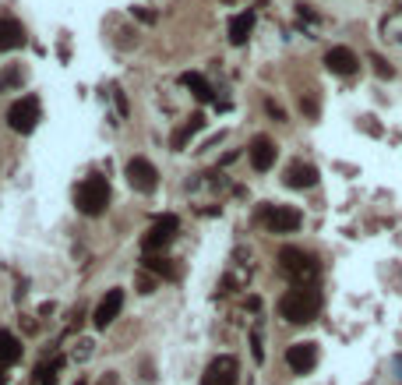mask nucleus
<instances>
[{
  "mask_svg": "<svg viewBox=\"0 0 402 385\" xmlns=\"http://www.w3.org/2000/svg\"><path fill=\"white\" fill-rule=\"evenodd\" d=\"M145 269H152V273H159V276H166V279H173L177 276V269L166 261V258H152V255H145Z\"/></svg>",
  "mask_w": 402,
  "mask_h": 385,
  "instance_id": "412c9836",
  "label": "nucleus"
},
{
  "mask_svg": "<svg viewBox=\"0 0 402 385\" xmlns=\"http://www.w3.org/2000/svg\"><path fill=\"white\" fill-rule=\"evenodd\" d=\"M99 385H120V375H117V371H106Z\"/></svg>",
  "mask_w": 402,
  "mask_h": 385,
  "instance_id": "bb28decb",
  "label": "nucleus"
},
{
  "mask_svg": "<svg viewBox=\"0 0 402 385\" xmlns=\"http://www.w3.org/2000/svg\"><path fill=\"white\" fill-rule=\"evenodd\" d=\"M0 385H8V368H0Z\"/></svg>",
  "mask_w": 402,
  "mask_h": 385,
  "instance_id": "c85d7f7f",
  "label": "nucleus"
},
{
  "mask_svg": "<svg viewBox=\"0 0 402 385\" xmlns=\"http://www.w3.org/2000/svg\"><path fill=\"white\" fill-rule=\"evenodd\" d=\"M286 364H290V371L307 375V371L318 364V343H293L286 350Z\"/></svg>",
  "mask_w": 402,
  "mask_h": 385,
  "instance_id": "9d476101",
  "label": "nucleus"
},
{
  "mask_svg": "<svg viewBox=\"0 0 402 385\" xmlns=\"http://www.w3.org/2000/svg\"><path fill=\"white\" fill-rule=\"evenodd\" d=\"M251 350H254V361H265V346H261V333H251Z\"/></svg>",
  "mask_w": 402,
  "mask_h": 385,
  "instance_id": "5701e85b",
  "label": "nucleus"
},
{
  "mask_svg": "<svg viewBox=\"0 0 402 385\" xmlns=\"http://www.w3.org/2000/svg\"><path fill=\"white\" fill-rule=\"evenodd\" d=\"M251 28H254V11L233 14V18H230V43H233V46H243L247 39H251Z\"/></svg>",
  "mask_w": 402,
  "mask_h": 385,
  "instance_id": "dca6fc26",
  "label": "nucleus"
},
{
  "mask_svg": "<svg viewBox=\"0 0 402 385\" xmlns=\"http://www.w3.org/2000/svg\"><path fill=\"white\" fill-rule=\"evenodd\" d=\"M120 308H123V290H106V297L99 301L96 315H92L96 329H110V325L117 322V315H120Z\"/></svg>",
  "mask_w": 402,
  "mask_h": 385,
  "instance_id": "9b49d317",
  "label": "nucleus"
},
{
  "mask_svg": "<svg viewBox=\"0 0 402 385\" xmlns=\"http://www.w3.org/2000/svg\"><path fill=\"white\" fill-rule=\"evenodd\" d=\"M370 64H374V71L381 75V78H392L395 71H392V64L385 61V57H370Z\"/></svg>",
  "mask_w": 402,
  "mask_h": 385,
  "instance_id": "4be33fe9",
  "label": "nucleus"
},
{
  "mask_svg": "<svg viewBox=\"0 0 402 385\" xmlns=\"http://www.w3.org/2000/svg\"><path fill=\"white\" fill-rule=\"evenodd\" d=\"M74 385H85V382H81V378H78V382H74Z\"/></svg>",
  "mask_w": 402,
  "mask_h": 385,
  "instance_id": "c756f323",
  "label": "nucleus"
},
{
  "mask_svg": "<svg viewBox=\"0 0 402 385\" xmlns=\"http://www.w3.org/2000/svg\"><path fill=\"white\" fill-rule=\"evenodd\" d=\"M39 124V99L36 96H21L18 103H11L8 110V128L14 135H32Z\"/></svg>",
  "mask_w": 402,
  "mask_h": 385,
  "instance_id": "20e7f679",
  "label": "nucleus"
},
{
  "mask_svg": "<svg viewBox=\"0 0 402 385\" xmlns=\"http://www.w3.org/2000/svg\"><path fill=\"white\" fill-rule=\"evenodd\" d=\"M21 78H25L21 68H18V64H8L4 71H0V92H11V88H18Z\"/></svg>",
  "mask_w": 402,
  "mask_h": 385,
  "instance_id": "aec40b11",
  "label": "nucleus"
},
{
  "mask_svg": "<svg viewBox=\"0 0 402 385\" xmlns=\"http://www.w3.org/2000/svg\"><path fill=\"white\" fill-rule=\"evenodd\" d=\"M201 128H205V117H201V113H194L191 121H188V124H183V128L173 135V149H183V145H188V141H191V138H194Z\"/></svg>",
  "mask_w": 402,
  "mask_h": 385,
  "instance_id": "a211bd4d",
  "label": "nucleus"
},
{
  "mask_svg": "<svg viewBox=\"0 0 402 385\" xmlns=\"http://www.w3.org/2000/svg\"><path fill=\"white\" fill-rule=\"evenodd\" d=\"M247 156H251V166H254L258 173L272 170V163H275V145H272V138L258 135V138L251 141V149H247Z\"/></svg>",
  "mask_w": 402,
  "mask_h": 385,
  "instance_id": "ddd939ff",
  "label": "nucleus"
},
{
  "mask_svg": "<svg viewBox=\"0 0 402 385\" xmlns=\"http://www.w3.org/2000/svg\"><path fill=\"white\" fill-rule=\"evenodd\" d=\"M131 11H134V14H138L141 21H148V25H152V21H156V14H152V11H145V8H131Z\"/></svg>",
  "mask_w": 402,
  "mask_h": 385,
  "instance_id": "a878e982",
  "label": "nucleus"
},
{
  "mask_svg": "<svg viewBox=\"0 0 402 385\" xmlns=\"http://www.w3.org/2000/svg\"><path fill=\"white\" fill-rule=\"evenodd\" d=\"M128 184L138 191V195H152L159 188V170L152 166L145 156H134L131 163H128Z\"/></svg>",
  "mask_w": 402,
  "mask_h": 385,
  "instance_id": "39448f33",
  "label": "nucleus"
},
{
  "mask_svg": "<svg viewBox=\"0 0 402 385\" xmlns=\"http://www.w3.org/2000/svg\"><path fill=\"white\" fill-rule=\"evenodd\" d=\"M113 99H117V110H120V117H128V99H123V92H120V88H113Z\"/></svg>",
  "mask_w": 402,
  "mask_h": 385,
  "instance_id": "393cba45",
  "label": "nucleus"
},
{
  "mask_svg": "<svg viewBox=\"0 0 402 385\" xmlns=\"http://www.w3.org/2000/svg\"><path fill=\"white\" fill-rule=\"evenodd\" d=\"M321 311V293L314 286H293L279 297V315L290 322V325H307L314 322Z\"/></svg>",
  "mask_w": 402,
  "mask_h": 385,
  "instance_id": "f257e3e1",
  "label": "nucleus"
},
{
  "mask_svg": "<svg viewBox=\"0 0 402 385\" xmlns=\"http://www.w3.org/2000/svg\"><path fill=\"white\" fill-rule=\"evenodd\" d=\"M180 85H188L191 92L201 99V103H212V85L198 75V71H188V75H180Z\"/></svg>",
  "mask_w": 402,
  "mask_h": 385,
  "instance_id": "f3484780",
  "label": "nucleus"
},
{
  "mask_svg": "<svg viewBox=\"0 0 402 385\" xmlns=\"http://www.w3.org/2000/svg\"><path fill=\"white\" fill-rule=\"evenodd\" d=\"M240 378V361L230 357V353H219L201 375V385H237Z\"/></svg>",
  "mask_w": 402,
  "mask_h": 385,
  "instance_id": "423d86ee",
  "label": "nucleus"
},
{
  "mask_svg": "<svg viewBox=\"0 0 402 385\" xmlns=\"http://www.w3.org/2000/svg\"><path fill=\"white\" fill-rule=\"evenodd\" d=\"M395 371H399V382H402V353L395 357Z\"/></svg>",
  "mask_w": 402,
  "mask_h": 385,
  "instance_id": "cd10ccee",
  "label": "nucleus"
},
{
  "mask_svg": "<svg viewBox=\"0 0 402 385\" xmlns=\"http://www.w3.org/2000/svg\"><path fill=\"white\" fill-rule=\"evenodd\" d=\"M265 110H268V113L275 117V121H286V110H283L279 103H272V99H268V103H265Z\"/></svg>",
  "mask_w": 402,
  "mask_h": 385,
  "instance_id": "b1692460",
  "label": "nucleus"
},
{
  "mask_svg": "<svg viewBox=\"0 0 402 385\" xmlns=\"http://www.w3.org/2000/svg\"><path fill=\"white\" fill-rule=\"evenodd\" d=\"M325 68H328L332 75H339V78H350V75H356L360 61H356V53H353L350 46H332V50L325 53Z\"/></svg>",
  "mask_w": 402,
  "mask_h": 385,
  "instance_id": "1a4fd4ad",
  "label": "nucleus"
},
{
  "mask_svg": "<svg viewBox=\"0 0 402 385\" xmlns=\"http://www.w3.org/2000/svg\"><path fill=\"white\" fill-rule=\"evenodd\" d=\"M279 269H283L297 286H307V283L318 276V261L307 255V251H300V248H283V251H279Z\"/></svg>",
  "mask_w": 402,
  "mask_h": 385,
  "instance_id": "f03ea898",
  "label": "nucleus"
},
{
  "mask_svg": "<svg viewBox=\"0 0 402 385\" xmlns=\"http://www.w3.org/2000/svg\"><path fill=\"white\" fill-rule=\"evenodd\" d=\"M177 230H180V219L170 213V216H163V219H156L152 223V230L145 233V241H141V248H145V255H152V251H163L173 237H177Z\"/></svg>",
  "mask_w": 402,
  "mask_h": 385,
  "instance_id": "0eeeda50",
  "label": "nucleus"
},
{
  "mask_svg": "<svg viewBox=\"0 0 402 385\" xmlns=\"http://www.w3.org/2000/svg\"><path fill=\"white\" fill-rule=\"evenodd\" d=\"M286 184H290L293 191H307V188H314V184H318V166L303 163V159L290 163V166H286Z\"/></svg>",
  "mask_w": 402,
  "mask_h": 385,
  "instance_id": "f8f14e48",
  "label": "nucleus"
},
{
  "mask_svg": "<svg viewBox=\"0 0 402 385\" xmlns=\"http://www.w3.org/2000/svg\"><path fill=\"white\" fill-rule=\"evenodd\" d=\"M110 205V181L106 177H88L78 188V209L85 216H103Z\"/></svg>",
  "mask_w": 402,
  "mask_h": 385,
  "instance_id": "7ed1b4c3",
  "label": "nucleus"
},
{
  "mask_svg": "<svg viewBox=\"0 0 402 385\" xmlns=\"http://www.w3.org/2000/svg\"><path fill=\"white\" fill-rule=\"evenodd\" d=\"M300 223H303V216L293 205H272V209H265V226L272 233H297Z\"/></svg>",
  "mask_w": 402,
  "mask_h": 385,
  "instance_id": "6e6552de",
  "label": "nucleus"
},
{
  "mask_svg": "<svg viewBox=\"0 0 402 385\" xmlns=\"http://www.w3.org/2000/svg\"><path fill=\"white\" fill-rule=\"evenodd\" d=\"M18 46H25V28H21V21L18 18H0V50L11 53Z\"/></svg>",
  "mask_w": 402,
  "mask_h": 385,
  "instance_id": "4468645a",
  "label": "nucleus"
},
{
  "mask_svg": "<svg viewBox=\"0 0 402 385\" xmlns=\"http://www.w3.org/2000/svg\"><path fill=\"white\" fill-rule=\"evenodd\" d=\"M60 368H64V357H53V364H39L36 368V385H57Z\"/></svg>",
  "mask_w": 402,
  "mask_h": 385,
  "instance_id": "6ab92c4d",
  "label": "nucleus"
},
{
  "mask_svg": "<svg viewBox=\"0 0 402 385\" xmlns=\"http://www.w3.org/2000/svg\"><path fill=\"white\" fill-rule=\"evenodd\" d=\"M21 361V339L11 329H0V368H11Z\"/></svg>",
  "mask_w": 402,
  "mask_h": 385,
  "instance_id": "2eb2a0df",
  "label": "nucleus"
}]
</instances>
